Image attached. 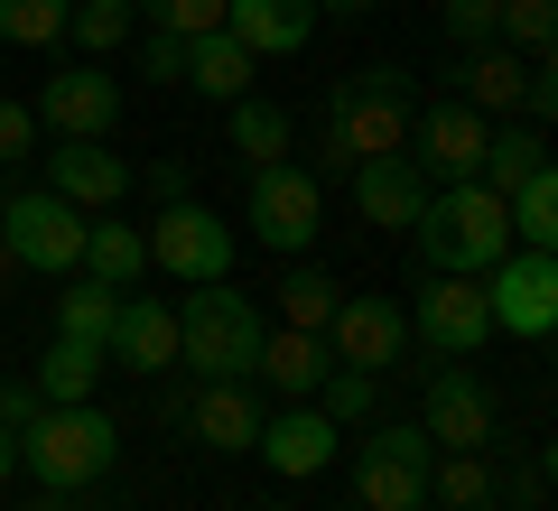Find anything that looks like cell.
<instances>
[{"label":"cell","instance_id":"obj_27","mask_svg":"<svg viewBox=\"0 0 558 511\" xmlns=\"http://www.w3.org/2000/svg\"><path fill=\"white\" fill-rule=\"evenodd\" d=\"M233 149L252 158V168H279V158L299 149V131H289V112H279L270 94H242L233 102Z\"/></svg>","mask_w":558,"mask_h":511},{"label":"cell","instance_id":"obj_40","mask_svg":"<svg viewBox=\"0 0 558 511\" xmlns=\"http://www.w3.org/2000/svg\"><path fill=\"white\" fill-rule=\"evenodd\" d=\"M149 196H159V205L186 196V168H178V158H168V168H149Z\"/></svg>","mask_w":558,"mask_h":511},{"label":"cell","instance_id":"obj_12","mask_svg":"<svg viewBox=\"0 0 558 511\" xmlns=\"http://www.w3.org/2000/svg\"><path fill=\"white\" fill-rule=\"evenodd\" d=\"M38 131L57 139H112L121 131V84L102 75V65H57L38 94Z\"/></svg>","mask_w":558,"mask_h":511},{"label":"cell","instance_id":"obj_19","mask_svg":"<svg viewBox=\"0 0 558 511\" xmlns=\"http://www.w3.org/2000/svg\"><path fill=\"white\" fill-rule=\"evenodd\" d=\"M326 363L336 354H326V334H307V326H260V344H252V373L270 381L279 400H307L326 381Z\"/></svg>","mask_w":558,"mask_h":511},{"label":"cell","instance_id":"obj_10","mask_svg":"<svg viewBox=\"0 0 558 511\" xmlns=\"http://www.w3.org/2000/svg\"><path fill=\"white\" fill-rule=\"evenodd\" d=\"M475 289H484V307H494L502 334H531L539 344V334L558 326V260L549 252H502Z\"/></svg>","mask_w":558,"mask_h":511},{"label":"cell","instance_id":"obj_13","mask_svg":"<svg viewBox=\"0 0 558 511\" xmlns=\"http://www.w3.org/2000/svg\"><path fill=\"white\" fill-rule=\"evenodd\" d=\"M47 196H65L75 215H112L131 196V158L112 139H57L47 149Z\"/></svg>","mask_w":558,"mask_h":511},{"label":"cell","instance_id":"obj_17","mask_svg":"<svg viewBox=\"0 0 558 511\" xmlns=\"http://www.w3.org/2000/svg\"><path fill=\"white\" fill-rule=\"evenodd\" d=\"M539 65H549V57H512V47H465V65H457V84H465V112H484V121H502V112H521V102H531V75H539Z\"/></svg>","mask_w":558,"mask_h":511},{"label":"cell","instance_id":"obj_21","mask_svg":"<svg viewBox=\"0 0 558 511\" xmlns=\"http://www.w3.org/2000/svg\"><path fill=\"white\" fill-rule=\"evenodd\" d=\"M252 455H270V474H326L336 465V418L326 410H279V418H260Z\"/></svg>","mask_w":558,"mask_h":511},{"label":"cell","instance_id":"obj_35","mask_svg":"<svg viewBox=\"0 0 558 511\" xmlns=\"http://www.w3.org/2000/svg\"><path fill=\"white\" fill-rule=\"evenodd\" d=\"M149 28H168V38H205V28H223V0H131Z\"/></svg>","mask_w":558,"mask_h":511},{"label":"cell","instance_id":"obj_1","mask_svg":"<svg viewBox=\"0 0 558 511\" xmlns=\"http://www.w3.org/2000/svg\"><path fill=\"white\" fill-rule=\"evenodd\" d=\"M410 65H354L326 94V168L354 178L363 158H410Z\"/></svg>","mask_w":558,"mask_h":511},{"label":"cell","instance_id":"obj_22","mask_svg":"<svg viewBox=\"0 0 558 511\" xmlns=\"http://www.w3.org/2000/svg\"><path fill=\"white\" fill-rule=\"evenodd\" d=\"M354 205H363V223H391V233H410L418 205H428V178H418L410 158H363V168H354Z\"/></svg>","mask_w":558,"mask_h":511},{"label":"cell","instance_id":"obj_2","mask_svg":"<svg viewBox=\"0 0 558 511\" xmlns=\"http://www.w3.org/2000/svg\"><path fill=\"white\" fill-rule=\"evenodd\" d=\"M418 270H465V279H484L502 252H512V215H502V196L484 178H465V186H428V205H418Z\"/></svg>","mask_w":558,"mask_h":511},{"label":"cell","instance_id":"obj_7","mask_svg":"<svg viewBox=\"0 0 558 511\" xmlns=\"http://www.w3.org/2000/svg\"><path fill=\"white\" fill-rule=\"evenodd\" d=\"M149 260H159L178 289H196V279H233V233L215 223V205H196V196H178V205H159V223H149Z\"/></svg>","mask_w":558,"mask_h":511},{"label":"cell","instance_id":"obj_41","mask_svg":"<svg viewBox=\"0 0 558 511\" xmlns=\"http://www.w3.org/2000/svg\"><path fill=\"white\" fill-rule=\"evenodd\" d=\"M307 10H317V20L326 10H336V20H363V10H381V0H307Z\"/></svg>","mask_w":558,"mask_h":511},{"label":"cell","instance_id":"obj_37","mask_svg":"<svg viewBox=\"0 0 558 511\" xmlns=\"http://www.w3.org/2000/svg\"><path fill=\"white\" fill-rule=\"evenodd\" d=\"M10 158H38V112L28 102H0V168Z\"/></svg>","mask_w":558,"mask_h":511},{"label":"cell","instance_id":"obj_38","mask_svg":"<svg viewBox=\"0 0 558 511\" xmlns=\"http://www.w3.org/2000/svg\"><path fill=\"white\" fill-rule=\"evenodd\" d=\"M178 65H186V38H168V28H149V38H140V75L178 84Z\"/></svg>","mask_w":558,"mask_h":511},{"label":"cell","instance_id":"obj_31","mask_svg":"<svg viewBox=\"0 0 558 511\" xmlns=\"http://www.w3.org/2000/svg\"><path fill=\"white\" fill-rule=\"evenodd\" d=\"M494 38L512 47V57H549V38H558V0H502V10H494Z\"/></svg>","mask_w":558,"mask_h":511},{"label":"cell","instance_id":"obj_14","mask_svg":"<svg viewBox=\"0 0 558 511\" xmlns=\"http://www.w3.org/2000/svg\"><path fill=\"white\" fill-rule=\"evenodd\" d=\"M326 354L354 363V373H391V363L410 354V316H400L391 297H336V316H326Z\"/></svg>","mask_w":558,"mask_h":511},{"label":"cell","instance_id":"obj_30","mask_svg":"<svg viewBox=\"0 0 558 511\" xmlns=\"http://www.w3.org/2000/svg\"><path fill=\"white\" fill-rule=\"evenodd\" d=\"M131 20H140L131 0H75V10H65V38H75L84 57H112V47L131 38Z\"/></svg>","mask_w":558,"mask_h":511},{"label":"cell","instance_id":"obj_47","mask_svg":"<svg viewBox=\"0 0 558 511\" xmlns=\"http://www.w3.org/2000/svg\"><path fill=\"white\" fill-rule=\"evenodd\" d=\"M418 511H428V502H418Z\"/></svg>","mask_w":558,"mask_h":511},{"label":"cell","instance_id":"obj_11","mask_svg":"<svg viewBox=\"0 0 558 511\" xmlns=\"http://www.w3.org/2000/svg\"><path fill=\"white\" fill-rule=\"evenodd\" d=\"M484 131L494 121L465 112V102H428V112H410V168L428 186H465L484 168Z\"/></svg>","mask_w":558,"mask_h":511},{"label":"cell","instance_id":"obj_29","mask_svg":"<svg viewBox=\"0 0 558 511\" xmlns=\"http://www.w3.org/2000/svg\"><path fill=\"white\" fill-rule=\"evenodd\" d=\"M121 316V289H102V279H75V289L57 297V334H75V344H102Z\"/></svg>","mask_w":558,"mask_h":511},{"label":"cell","instance_id":"obj_16","mask_svg":"<svg viewBox=\"0 0 558 511\" xmlns=\"http://www.w3.org/2000/svg\"><path fill=\"white\" fill-rule=\"evenodd\" d=\"M260 391H252V373H233V381H205L196 400H186V428H196V447L205 455H252V437H260Z\"/></svg>","mask_w":558,"mask_h":511},{"label":"cell","instance_id":"obj_6","mask_svg":"<svg viewBox=\"0 0 558 511\" xmlns=\"http://www.w3.org/2000/svg\"><path fill=\"white\" fill-rule=\"evenodd\" d=\"M428 428H373L354 447V502L363 511H418L428 502Z\"/></svg>","mask_w":558,"mask_h":511},{"label":"cell","instance_id":"obj_15","mask_svg":"<svg viewBox=\"0 0 558 511\" xmlns=\"http://www.w3.org/2000/svg\"><path fill=\"white\" fill-rule=\"evenodd\" d=\"M494 391H484V373H428V418H418V428H428V447H494Z\"/></svg>","mask_w":558,"mask_h":511},{"label":"cell","instance_id":"obj_3","mask_svg":"<svg viewBox=\"0 0 558 511\" xmlns=\"http://www.w3.org/2000/svg\"><path fill=\"white\" fill-rule=\"evenodd\" d=\"M112 455H121V428L94 410V400H65V410L47 400V410L20 428V465L38 474L47 492H84V484H102V474H112Z\"/></svg>","mask_w":558,"mask_h":511},{"label":"cell","instance_id":"obj_20","mask_svg":"<svg viewBox=\"0 0 558 511\" xmlns=\"http://www.w3.org/2000/svg\"><path fill=\"white\" fill-rule=\"evenodd\" d=\"M223 38H242L252 57H299L317 38V10L307 0H223Z\"/></svg>","mask_w":558,"mask_h":511},{"label":"cell","instance_id":"obj_8","mask_svg":"<svg viewBox=\"0 0 558 511\" xmlns=\"http://www.w3.org/2000/svg\"><path fill=\"white\" fill-rule=\"evenodd\" d=\"M317 223H326V196H317L307 168H289V158H279V168H252V242L270 260L279 252L299 260L307 242H317Z\"/></svg>","mask_w":558,"mask_h":511},{"label":"cell","instance_id":"obj_33","mask_svg":"<svg viewBox=\"0 0 558 511\" xmlns=\"http://www.w3.org/2000/svg\"><path fill=\"white\" fill-rule=\"evenodd\" d=\"M373 400H381V381H373V373H354V363H326L317 410L336 418V428H363V418H373Z\"/></svg>","mask_w":558,"mask_h":511},{"label":"cell","instance_id":"obj_24","mask_svg":"<svg viewBox=\"0 0 558 511\" xmlns=\"http://www.w3.org/2000/svg\"><path fill=\"white\" fill-rule=\"evenodd\" d=\"M539 168H549V139H539V121H494V131H484V168H475V178L494 186V196L531 186Z\"/></svg>","mask_w":558,"mask_h":511},{"label":"cell","instance_id":"obj_46","mask_svg":"<svg viewBox=\"0 0 558 511\" xmlns=\"http://www.w3.org/2000/svg\"><path fill=\"white\" fill-rule=\"evenodd\" d=\"M270 511H289V502H270Z\"/></svg>","mask_w":558,"mask_h":511},{"label":"cell","instance_id":"obj_39","mask_svg":"<svg viewBox=\"0 0 558 511\" xmlns=\"http://www.w3.org/2000/svg\"><path fill=\"white\" fill-rule=\"evenodd\" d=\"M38 410H47V400H38V381H10V391H0V428H10V437H20Z\"/></svg>","mask_w":558,"mask_h":511},{"label":"cell","instance_id":"obj_36","mask_svg":"<svg viewBox=\"0 0 558 511\" xmlns=\"http://www.w3.org/2000/svg\"><path fill=\"white\" fill-rule=\"evenodd\" d=\"M494 10L502 0H447V38L457 47H494Z\"/></svg>","mask_w":558,"mask_h":511},{"label":"cell","instance_id":"obj_34","mask_svg":"<svg viewBox=\"0 0 558 511\" xmlns=\"http://www.w3.org/2000/svg\"><path fill=\"white\" fill-rule=\"evenodd\" d=\"M75 0H0V38L10 47H57Z\"/></svg>","mask_w":558,"mask_h":511},{"label":"cell","instance_id":"obj_45","mask_svg":"<svg viewBox=\"0 0 558 511\" xmlns=\"http://www.w3.org/2000/svg\"><path fill=\"white\" fill-rule=\"evenodd\" d=\"M344 511H363V502H344Z\"/></svg>","mask_w":558,"mask_h":511},{"label":"cell","instance_id":"obj_44","mask_svg":"<svg viewBox=\"0 0 558 511\" xmlns=\"http://www.w3.org/2000/svg\"><path fill=\"white\" fill-rule=\"evenodd\" d=\"M10 279H20V252H10V242H0V289H10Z\"/></svg>","mask_w":558,"mask_h":511},{"label":"cell","instance_id":"obj_23","mask_svg":"<svg viewBox=\"0 0 558 511\" xmlns=\"http://www.w3.org/2000/svg\"><path fill=\"white\" fill-rule=\"evenodd\" d=\"M252 47L242 38H223V28H205V38H186V65H178V84H196L205 102H242L252 94Z\"/></svg>","mask_w":558,"mask_h":511},{"label":"cell","instance_id":"obj_9","mask_svg":"<svg viewBox=\"0 0 558 511\" xmlns=\"http://www.w3.org/2000/svg\"><path fill=\"white\" fill-rule=\"evenodd\" d=\"M418 334H428V354L465 363L494 344V307H484V289L465 270H418Z\"/></svg>","mask_w":558,"mask_h":511},{"label":"cell","instance_id":"obj_32","mask_svg":"<svg viewBox=\"0 0 558 511\" xmlns=\"http://www.w3.org/2000/svg\"><path fill=\"white\" fill-rule=\"evenodd\" d=\"M336 279H326V270H289V279H279V326H307V334H326V316H336Z\"/></svg>","mask_w":558,"mask_h":511},{"label":"cell","instance_id":"obj_42","mask_svg":"<svg viewBox=\"0 0 558 511\" xmlns=\"http://www.w3.org/2000/svg\"><path fill=\"white\" fill-rule=\"evenodd\" d=\"M10 474H20V437L0 428V484H10Z\"/></svg>","mask_w":558,"mask_h":511},{"label":"cell","instance_id":"obj_25","mask_svg":"<svg viewBox=\"0 0 558 511\" xmlns=\"http://www.w3.org/2000/svg\"><path fill=\"white\" fill-rule=\"evenodd\" d=\"M140 270H149V242H140L131 223H84V279H102V289H140Z\"/></svg>","mask_w":558,"mask_h":511},{"label":"cell","instance_id":"obj_4","mask_svg":"<svg viewBox=\"0 0 558 511\" xmlns=\"http://www.w3.org/2000/svg\"><path fill=\"white\" fill-rule=\"evenodd\" d=\"M260 326H270V316H260L233 279H196V289L178 297V363H196L205 381H233V373H252Z\"/></svg>","mask_w":558,"mask_h":511},{"label":"cell","instance_id":"obj_43","mask_svg":"<svg viewBox=\"0 0 558 511\" xmlns=\"http://www.w3.org/2000/svg\"><path fill=\"white\" fill-rule=\"evenodd\" d=\"M28 511H75V502H65V492H47V484H38V502H28Z\"/></svg>","mask_w":558,"mask_h":511},{"label":"cell","instance_id":"obj_28","mask_svg":"<svg viewBox=\"0 0 558 511\" xmlns=\"http://www.w3.org/2000/svg\"><path fill=\"white\" fill-rule=\"evenodd\" d=\"M94 381H102V344H75V334H57L47 344V363H38V400H94Z\"/></svg>","mask_w":558,"mask_h":511},{"label":"cell","instance_id":"obj_18","mask_svg":"<svg viewBox=\"0 0 558 511\" xmlns=\"http://www.w3.org/2000/svg\"><path fill=\"white\" fill-rule=\"evenodd\" d=\"M102 354L131 363V373H168V363H178V307L121 289V316H112V334H102Z\"/></svg>","mask_w":558,"mask_h":511},{"label":"cell","instance_id":"obj_5","mask_svg":"<svg viewBox=\"0 0 558 511\" xmlns=\"http://www.w3.org/2000/svg\"><path fill=\"white\" fill-rule=\"evenodd\" d=\"M0 242L20 252V270H84V215L47 186H20V196H0Z\"/></svg>","mask_w":558,"mask_h":511},{"label":"cell","instance_id":"obj_26","mask_svg":"<svg viewBox=\"0 0 558 511\" xmlns=\"http://www.w3.org/2000/svg\"><path fill=\"white\" fill-rule=\"evenodd\" d=\"M428 502H447V511H494V465H484L475 447L428 455Z\"/></svg>","mask_w":558,"mask_h":511}]
</instances>
